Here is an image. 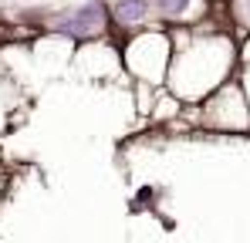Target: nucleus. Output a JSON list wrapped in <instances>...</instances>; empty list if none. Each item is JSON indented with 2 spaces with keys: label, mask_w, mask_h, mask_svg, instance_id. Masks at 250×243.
I'll use <instances>...</instances> for the list:
<instances>
[{
  "label": "nucleus",
  "mask_w": 250,
  "mask_h": 243,
  "mask_svg": "<svg viewBox=\"0 0 250 243\" xmlns=\"http://www.w3.org/2000/svg\"><path fill=\"white\" fill-rule=\"evenodd\" d=\"M98 24H102V7H98V3H91V7L78 10V17L61 20L58 27H61V31H71V34H84V31H95Z\"/></svg>",
  "instance_id": "obj_1"
},
{
  "label": "nucleus",
  "mask_w": 250,
  "mask_h": 243,
  "mask_svg": "<svg viewBox=\"0 0 250 243\" xmlns=\"http://www.w3.org/2000/svg\"><path fill=\"white\" fill-rule=\"evenodd\" d=\"M146 0H122L119 3V20L122 24H135V20H142L146 17Z\"/></svg>",
  "instance_id": "obj_2"
},
{
  "label": "nucleus",
  "mask_w": 250,
  "mask_h": 243,
  "mask_svg": "<svg viewBox=\"0 0 250 243\" xmlns=\"http://www.w3.org/2000/svg\"><path fill=\"white\" fill-rule=\"evenodd\" d=\"M159 7L172 14V10H183V7H186V0H159Z\"/></svg>",
  "instance_id": "obj_3"
}]
</instances>
